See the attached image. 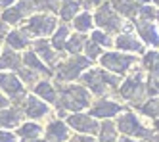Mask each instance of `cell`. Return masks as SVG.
Instances as JSON below:
<instances>
[{
  "instance_id": "1",
  "label": "cell",
  "mask_w": 159,
  "mask_h": 142,
  "mask_svg": "<svg viewBox=\"0 0 159 142\" xmlns=\"http://www.w3.org/2000/svg\"><path fill=\"white\" fill-rule=\"evenodd\" d=\"M90 106V94L84 87H63L61 88V96H60V108L67 111H81Z\"/></svg>"
},
{
  "instance_id": "2",
  "label": "cell",
  "mask_w": 159,
  "mask_h": 142,
  "mask_svg": "<svg viewBox=\"0 0 159 142\" xmlns=\"http://www.w3.org/2000/svg\"><path fill=\"white\" fill-rule=\"evenodd\" d=\"M58 19L50 14H35L27 19V25L23 27V33L27 37H48L50 33H54Z\"/></svg>"
},
{
  "instance_id": "3",
  "label": "cell",
  "mask_w": 159,
  "mask_h": 142,
  "mask_svg": "<svg viewBox=\"0 0 159 142\" xmlns=\"http://www.w3.org/2000/svg\"><path fill=\"white\" fill-rule=\"evenodd\" d=\"M83 83L90 88V92H94V94H106L107 85H111V88L121 85V81L117 77H113V75L106 73V71H102V69H92V71H88V73H84Z\"/></svg>"
},
{
  "instance_id": "4",
  "label": "cell",
  "mask_w": 159,
  "mask_h": 142,
  "mask_svg": "<svg viewBox=\"0 0 159 142\" xmlns=\"http://www.w3.org/2000/svg\"><path fill=\"white\" fill-rule=\"evenodd\" d=\"M92 19H94V23H96L98 27L106 29V31H109V33H117V31H121V27H123V19L119 17V14H115V10L109 6V2L100 4L96 16H94Z\"/></svg>"
},
{
  "instance_id": "5",
  "label": "cell",
  "mask_w": 159,
  "mask_h": 142,
  "mask_svg": "<svg viewBox=\"0 0 159 142\" xmlns=\"http://www.w3.org/2000/svg\"><path fill=\"white\" fill-rule=\"evenodd\" d=\"M90 65V60L88 58H83V56H71L67 62H63L60 67H58V73H56V77H58V81H75L79 75H81V71H84L86 67Z\"/></svg>"
},
{
  "instance_id": "6",
  "label": "cell",
  "mask_w": 159,
  "mask_h": 142,
  "mask_svg": "<svg viewBox=\"0 0 159 142\" xmlns=\"http://www.w3.org/2000/svg\"><path fill=\"white\" fill-rule=\"evenodd\" d=\"M134 62H136L134 56H123L117 52H106L100 56L102 67H106L107 71H113V73H125Z\"/></svg>"
},
{
  "instance_id": "7",
  "label": "cell",
  "mask_w": 159,
  "mask_h": 142,
  "mask_svg": "<svg viewBox=\"0 0 159 142\" xmlns=\"http://www.w3.org/2000/svg\"><path fill=\"white\" fill-rule=\"evenodd\" d=\"M117 129L123 135H129V136H138V138L150 136V131L142 127V123L138 121V117H136L134 113H125L123 117H119Z\"/></svg>"
},
{
  "instance_id": "8",
  "label": "cell",
  "mask_w": 159,
  "mask_h": 142,
  "mask_svg": "<svg viewBox=\"0 0 159 142\" xmlns=\"http://www.w3.org/2000/svg\"><path fill=\"white\" fill-rule=\"evenodd\" d=\"M67 123H69L75 131L83 133V135H94L100 129V125L94 121V117L83 115V113H71L69 117H67Z\"/></svg>"
},
{
  "instance_id": "9",
  "label": "cell",
  "mask_w": 159,
  "mask_h": 142,
  "mask_svg": "<svg viewBox=\"0 0 159 142\" xmlns=\"http://www.w3.org/2000/svg\"><path fill=\"white\" fill-rule=\"evenodd\" d=\"M0 88H2L6 94H10L14 100L16 98H21L25 94V88H23V83H21L14 73H6V75H0Z\"/></svg>"
},
{
  "instance_id": "10",
  "label": "cell",
  "mask_w": 159,
  "mask_h": 142,
  "mask_svg": "<svg viewBox=\"0 0 159 142\" xmlns=\"http://www.w3.org/2000/svg\"><path fill=\"white\" fill-rule=\"evenodd\" d=\"M123 108L119 104L111 102V100H100L94 104V108L90 110V117H102V119H107V117L117 115Z\"/></svg>"
},
{
  "instance_id": "11",
  "label": "cell",
  "mask_w": 159,
  "mask_h": 142,
  "mask_svg": "<svg viewBox=\"0 0 159 142\" xmlns=\"http://www.w3.org/2000/svg\"><path fill=\"white\" fill-rule=\"evenodd\" d=\"M119 92L123 98L127 100H138V94H140V88H142V79H140V73H136L132 77H129L127 81L119 85Z\"/></svg>"
},
{
  "instance_id": "12",
  "label": "cell",
  "mask_w": 159,
  "mask_h": 142,
  "mask_svg": "<svg viewBox=\"0 0 159 142\" xmlns=\"http://www.w3.org/2000/svg\"><path fill=\"white\" fill-rule=\"evenodd\" d=\"M109 6L115 10V14L123 16V17H129V19H134L136 14H138V2L134 0H111Z\"/></svg>"
},
{
  "instance_id": "13",
  "label": "cell",
  "mask_w": 159,
  "mask_h": 142,
  "mask_svg": "<svg viewBox=\"0 0 159 142\" xmlns=\"http://www.w3.org/2000/svg\"><path fill=\"white\" fill-rule=\"evenodd\" d=\"M115 46L119 50H129V52H136V54H142L144 52V46L140 40H136V37L129 33H119L117 39H115Z\"/></svg>"
},
{
  "instance_id": "14",
  "label": "cell",
  "mask_w": 159,
  "mask_h": 142,
  "mask_svg": "<svg viewBox=\"0 0 159 142\" xmlns=\"http://www.w3.org/2000/svg\"><path fill=\"white\" fill-rule=\"evenodd\" d=\"M136 29H138L140 39L148 44H152L153 48L157 46V27L155 21H138L136 23Z\"/></svg>"
},
{
  "instance_id": "15",
  "label": "cell",
  "mask_w": 159,
  "mask_h": 142,
  "mask_svg": "<svg viewBox=\"0 0 159 142\" xmlns=\"http://www.w3.org/2000/svg\"><path fill=\"white\" fill-rule=\"evenodd\" d=\"M44 113H48V106L40 102L37 96H29L25 100V115L27 117H33V119H39Z\"/></svg>"
},
{
  "instance_id": "16",
  "label": "cell",
  "mask_w": 159,
  "mask_h": 142,
  "mask_svg": "<svg viewBox=\"0 0 159 142\" xmlns=\"http://www.w3.org/2000/svg\"><path fill=\"white\" fill-rule=\"evenodd\" d=\"M46 135L50 140L54 142H65L67 138H69V129H67L65 123H61L60 119L58 121H52L48 127H46Z\"/></svg>"
},
{
  "instance_id": "17",
  "label": "cell",
  "mask_w": 159,
  "mask_h": 142,
  "mask_svg": "<svg viewBox=\"0 0 159 142\" xmlns=\"http://www.w3.org/2000/svg\"><path fill=\"white\" fill-rule=\"evenodd\" d=\"M35 52H37V56L39 58H42L46 64H50V65H54L56 62H58V58H56V52H54V48L50 46V42L48 40H37L35 42Z\"/></svg>"
},
{
  "instance_id": "18",
  "label": "cell",
  "mask_w": 159,
  "mask_h": 142,
  "mask_svg": "<svg viewBox=\"0 0 159 142\" xmlns=\"http://www.w3.org/2000/svg\"><path fill=\"white\" fill-rule=\"evenodd\" d=\"M6 42L10 48H14V50H23L29 46V37L23 33V31H12V33H8L6 35Z\"/></svg>"
},
{
  "instance_id": "19",
  "label": "cell",
  "mask_w": 159,
  "mask_h": 142,
  "mask_svg": "<svg viewBox=\"0 0 159 142\" xmlns=\"http://www.w3.org/2000/svg\"><path fill=\"white\" fill-rule=\"evenodd\" d=\"M23 64H25L29 69H35L37 73H44V75H50V73H52V71L44 65V62L39 60V56H37L35 52H25V54H23Z\"/></svg>"
},
{
  "instance_id": "20",
  "label": "cell",
  "mask_w": 159,
  "mask_h": 142,
  "mask_svg": "<svg viewBox=\"0 0 159 142\" xmlns=\"http://www.w3.org/2000/svg\"><path fill=\"white\" fill-rule=\"evenodd\" d=\"M35 94H37V96H40L44 102H50V104L56 102V88L50 85L48 81H40V83H37Z\"/></svg>"
},
{
  "instance_id": "21",
  "label": "cell",
  "mask_w": 159,
  "mask_h": 142,
  "mask_svg": "<svg viewBox=\"0 0 159 142\" xmlns=\"http://www.w3.org/2000/svg\"><path fill=\"white\" fill-rule=\"evenodd\" d=\"M73 27L79 31V33H86L94 27V19L90 16V12H83V14H79L73 17Z\"/></svg>"
},
{
  "instance_id": "22",
  "label": "cell",
  "mask_w": 159,
  "mask_h": 142,
  "mask_svg": "<svg viewBox=\"0 0 159 142\" xmlns=\"http://www.w3.org/2000/svg\"><path fill=\"white\" fill-rule=\"evenodd\" d=\"M19 65H21V58L16 52L6 50L0 56V71L2 69H19Z\"/></svg>"
},
{
  "instance_id": "23",
  "label": "cell",
  "mask_w": 159,
  "mask_h": 142,
  "mask_svg": "<svg viewBox=\"0 0 159 142\" xmlns=\"http://www.w3.org/2000/svg\"><path fill=\"white\" fill-rule=\"evenodd\" d=\"M19 121L21 117L17 110H6V108L0 110V127H16L19 125Z\"/></svg>"
},
{
  "instance_id": "24",
  "label": "cell",
  "mask_w": 159,
  "mask_h": 142,
  "mask_svg": "<svg viewBox=\"0 0 159 142\" xmlns=\"http://www.w3.org/2000/svg\"><path fill=\"white\" fill-rule=\"evenodd\" d=\"M84 40H86V39L83 37L81 33H77V35H71V37L65 40V46H63V48H65L67 52H71V54L75 56V54H79V52L83 50V46H84Z\"/></svg>"
},
{
  "instance_id": "25",
  "label": "cell",
  "mask_w": 159,
  "mask_h": 142,
  "mask_svg": "<svg viewBox=\"0 0 159 142\" xmlns=\"http://www.w3.org/2000/svg\"><path fill=\"white\" fill-rule=\"evenodd\" d=\"M65 40H67V27L65 25H60V29H54V37L50 40L52 48L54 50H63Z\"/></svg>"
},
{
  "instance_id": "26",
  "label": "cell",
  "mask_w": 159,
  "mask_h": 142,
  "mask_svg": "<svg viewBox=\"0 0 159 142\" xmlns=\"http://www.w3.org/2000/svg\"><path fill=\"white\" fill-rule=\"evenodd\" d=\"M40 131H42V129H40L37 123H25V125H21V127H19L17 135H19V136H23V138H39Z\"/></svg>"
},
{
  "instance_id": "27",
  "label": "cell",
  "mask_w": 159,
  "mask_h": 142,
  "mask_svg": "<svg viewBox=\"0 0 159 142\" xmlns=\"http://www.w3.org/2000/svg\"><path fill=\"white\" fill-rule=\"evenodd\" d=\"M21 19H23V14H21V10L17 6H10L8 10H4V14H2V21L4 23H19Z\"/></svg>"
},
{
  "instance_id": "28",
  "label": "cell",
  "mask_w": 159,
  "mask_h": 142,
  "mask_svg": "<svg viewBox=\"0 0 159 142\" xmlns=\"http://www.w3.org/2000/svg\"><path fill=\"white\" fill-rule=\"evenodd\" d=\"M83 48H84V52H86V56H88V60H90V62L102 56V46H98L92 39H86Z\"/></svg>"
},
{
  "instance_id": "29",
  "label": "cell",
  "mask_w": 159,
  "mask_h": 142,
  "mask_svg": "<svg viewBox=\"0 0 159 142\" xmlns=\"http://www.w3.org/2000/svg\"><path fill=\"white\" fill-rule=\"evenodd\" d=\"M136 17L140 21H155L157 19V8L155 6H142V8H138Z\"/></svg>"
},
{
  "instance_id": "30",
  "label": "cell",
  "mask_w": 159,
  "mask_h": 142,
  "mask_svg": "<svg viewBox=\"0 0 159 142\" xmlns=\"http://www.w3.org/2000/svg\"><path fill=\"white\" fill-rule=\"evenodd\" d=\"M102 142H115V127L109 121L102 125Z\"/></svg>"
},
{
  "instance_id": "31",
  "label": "cell",
  "mask_w": 159,
  "mask_h": 142,
  "mask_svg": "<svg viewBox=\"0 0 159 142\" xmlns=\"http://www.w3.org/2000/svg\"><path fill=\"white\" fill-rule=\"evenodd\" d=\"M142 111L148 117H152V119H157V98H150V100H148L142 106Z\"/></svg>"
},
{
  "instance_id": "32",
  "label": "cell",
  "mask_w": 159,
  "mask_h": 142,
  "mask_svg": "<svg viewBox=\"0 0 159 142\" xmlns=\"http://www.w3.org/2000/svg\"><path fill=\"white\" fill-rule=\"evenodd\" d=\"M144 65L148 71H157V50H150L144 56Z\"/></svg>"
},
{
  "instance_id": "33",
  "label": "cell",
  "mask_w": 159,
  "mask_h": 142,
  "mask_svg": "<svg viewBox=\"0 0 159 142\" xmlns=\"http://www.w3.org/2000/svg\"><path fill=\"white\" fill-rule=\"evenodd\" d=\"M90 39H92L98 46H102V48H104V46H111V39L107 37L106 33H102V31H92Z\"/></svg>"
},
{
  "instance_id": "34",
  "label": "cell",
  "mask_w": 159,
  "mask_h": 142,
  "mask_svg": "<svg viewBox=\"0 0 159 142\" xmlns=\"http://www.w3.org/2000/svg\"><path fill=\"white\" fill-rule=\"evenodd\" d=\"M0 142H16V135L8 131H0Z\"/></svg>"
},
{
  "instance_id": "35",
  "label": "cell",
  "mask_w": 159,
  "mask_h": 142,
  "mask_svg": "<svg viewBox=\"0 0 159 142\" xmlns=\"http://www.w3.org/2000/svg\"><path fill=\"white\" fill-rule=\"evenodd\" d=\"M83 2H84L86 6H100V4L107 2V0H83Z\"/></svg>"
},
{
  "instance_id": "36",
  "label": "cell",
  "mask_w": 159,
  "mask_h": 142,
  "mask_svg": "<svg viewBox=\"0 0 159 142\" xmlns=\"http://www.w3.org/2000/svg\"><path fill=\"white\" fill-rule=\"evenodd\" d=\"M71 142H94V138H90V135L88 136H75Z\"/></svg>"
},
{
  "instance_id": "37",
  "label": "cell",
  "mask_w": 159,
  "mask_h": 142,
  "mask_svg": "<svg viewBox=\"0 0 159 142\" xmlns=\"http://www.w3.org/2000/svg\"><path fill=\"white\" fill-rule=\"evenodd\" d=\"M16 0H0V8H10Z\"/></svg>"
},
{
  "instance_id": "38",
  "label": "cell",
  "mask_w": 159,
  "mask_h": 142,
  "mask_svg": "<svg viewBox=\"0 0 159 142\" xmlns=\"http://www.w3.org/2000/svg\"><path fill=\"white\" fill-rule=\"evenodd\" d=\"M8 104H10V102H8L4 96H0V110H2V108H8Z\"/></svg>"
},
{
  "instance_id": "39",
  "label": "cell",
  "mask_w": 159,
  "mask_h": 142,
  "mask_svg": "<svg viewBox=\"0 0 159 142\" xmlns=\"http://www.w3.org/2000/svg\"><path fill=\"white\" fill-rule=\"evenodd\" d=\"M23 142H44V140H37V138H23Z\"/></svg>"
},
{
  "instance_id": "40",
  "label": "cell",
  "mask_w": 159,
  "mask_h": 142,
  "mask_svg": "<svg viewBox=\"0 0 159 142\" xmlns=\"http://www.w3.org/2000/svg\"><path fill=\"white\" fill-rule=\"evenodd\" d=\"M121 142H134V140H130V138H123Z\"/></svg>"
},
{
  "instance_id": "41",
  "label": "cell",
  "mask_w": 159,
  "mask_h": 142,
  "mask_svg": "<svg viewBox=\"0 0 159 142\" xmlns=\"http://www.w3.org/2000/svg\"><path fill=\"white\" fill-rule=\"evenodd\" d=\"M134 2H148V0H134Z\"/></svg>"
},
{
  "instance_id": "42",
  "label": "cell",
  "mask_w": 159,
  "mask_h": 142,
  "mask_svg": "<svg viewBox=\"0 0 159 142\" xmlns=\"http://www.w3.org/2000/svg\"><path fill=\"white\" fill-rule=\"evenodd\" d=\"M155 4H157V0H153V6H155Z\"/></svg>"
}]
</instances>
